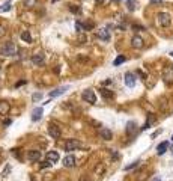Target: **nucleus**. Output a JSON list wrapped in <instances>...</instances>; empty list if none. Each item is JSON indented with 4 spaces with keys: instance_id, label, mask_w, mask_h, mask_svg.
<instances>
[{
    "instance_id": "ddd939ff",
    "label": "nucleus",
    "mask_w": 173,
    "mask_h": 181,
    "mask_svg": "<svg viewBox=\"0 0 173 181\" xmlns=\"http://www.w3.org/2000/svg\"><path fill=\"white\" fill-rule=\"evenodd\" d=\"M27 158H29L30 161H39V158H41V151H36V149L27 151Z\"/></svg>"
},
{
    "instance_id": "2f4dec72",
    "label": "nucleus",
    "mask_w": 173,
    "mask_h": 181,
    "mask_svg": "<svg viewBox=\"0 0 173 181\" xmlns=\"http://www.w3.org/2000/svg\"><path fill=\"white\" fill-rule=\"evenodd\" d=\"M75 29H77V32H81V30H83V29H81V23H75Z\"/></svg>"
},
{
    "instance_id": "4be33fe9",
    "label": "nucleus",
    "mask_w": 173,
    "mask_h": 181,
    "mask_svg": "<svg viewBox=\"0 0 173 181\" xmlns=\"http://www.w3.org/2000/svg\"><path fill=\"white\" fill-rule=\"evenodd\" d=\"M11 6H12L11 2H5V3L0 6V14H3V12H8L9 9H11Z\"/></svg>"
},
{
    "instance_id": "393cba45",
    "label": "nucleus",
    "mask_w": 173,
    "mask_h": 181,
    "mask_svg": "<svg viewBox=\"0 0 173 181\" xmlns=\"http://www.w3.org/2000/svg\"><path fill=\"white\" fill-rule=\"evenodd\" d=\"M124 62H125V57L119 56V57H116L115 60H113V65H115V67H117V65H120V64H124Z\"/></svg>"
},
{
    "instance_id": "aec40b11",
    "label": "nucleus",
    "mask_w": 173,
    "mask_h": 181,
    "mask_svg": "<svg viewBox=\"0 0 173 181\" xmlns=\"http://www.w3.org/2000/svg\"><path fill=\"white\" fill-rule=\"evenodd\" d=\"M136 127H137V125H136V122H128V124H127V133H128V135L136 133V130H137Z\"/></svg>"
},
{
    "instance_id": "bb28decb",
    "label": "nucleus",
    "mask_w": 173,
    "mask_h": 181,
    "mask_svg": "<svg viewBox=\"0 0 173 181\" xmlns=\"http://www.w3.org/2000/svg\"><path fill=\"white\" fill-rule=\"evenodd\" d=\"M104 170H105V168H104V165H98V168H96V172H95V174H96L98 177H101V174H103Z\"/></svg>"
},
{
    "instance_id": "6e6552de",
    "label": "nucleus",
    "mask_w": 173,
    "mask_h": 181,
    "mask_svg": "<svg viewBox=\"0 0 173 181\" xmlns=\"http://www.w3.org/2000/svg\"><path fill=\"white\" fill-rule=\"evenodd\" d=\"M98 135H99V137L104 139V140H112V139H113V133H112V130H108V128H99Z\"/></svg>"
},
{
    "instance_id": "6ab92c4d",
    "label": "nucleus",
    "mask_w": 173,
    "mask_h": 181,
    "mask_svg": "<svg viewBox=\"0 0 173 181\" xmlns=\"http://www.w3.org/2000/svg\"><path fill=\"white\" fill-rule=\"evenodd\" d=\"M101 95H103L105 100H112L113 98V92L110 89H101Z\"/></svg>"
},
{
    "instance_id": "b1692460",
    "label": "nucleus",
    "mask_w": 173,
    "mask_h": 181,
    "mask_svg": "<svg viewBox=\"0 0 173 181\" xmlns=\"http://www.w3.org/2000/svg\"><path fill=\"white\" fill-rule=\"evenodd\" d=\"M152 122H154V116H152V115H149V116H148V121H146V124L141 127V130H146V128H149V125L152 124Z\"/></svg>"
},
{
    "instance_id": "39448f33",
    "label": "nucleus",
    "mask_w": 173,
    "mask_h": 181,
    "mask_svg": "<svg viewBox=\"0 0 173 181\" xmlns=\"http://www.w3.org/2000/svg\"><path fill=\"white\" fill-rule=\"evenodd\" d=\"M162 79L166 83H173V65H167L162 71Z\"/></svg>"
},
{
    "instance_id": "423d86ee",
    "label": "nucleus",
    "mask_w": 173,
    "mask_h": 181,
    "mask_svg": "<svg viewBox=\"0 0 173 181\" xmlns=\"http://www.w3.org/2000/svg\"><path fill=\"white\" fill-rule=\"evenodd\" d=\"M68 89H69L68 85H65V86H59V88H56L54 90H51V92H50V97H51V98L60 97V95H63V94H65Z\"/></svg>"
},
{
    "instance_id": "0eeeda50",
    "label": "nucleus",
    "mask_w": 173,
    "mask_h": 181,
    "mask_svg": "<svg viewBox=\"0 0 173 181\" xmlns=\"http://www.w3.org/2000/svg\"><path fill=\"white\" fill-rule=\"evenodd\" d=\"M48 133H50V136H51L53 139H59V137H60V135H62L60 128H59L57 125H54V124L48 125Z\"/></svg>"
},
{
    "instance_id": "58836bf2",
    "label": "nucleus",
    "mask_w": 173,
    "mask_h": 181,
    "mask_svg": "<svg viewBox=\"0 0 173 181\" xmlns=\"http://www.w3.org/2000/svg\"><path fill=\"white\" fill-rule=\"evenodd\" d=\"M113 2H120V0H113Z\"/></svg>"
},
{
    "instance_id": "c85d7f7f",
    "label": "nucleus",
    "mask_w": 173,
    "mask_h": 181,
    "mask_svg": "<svg viewBox=\"0 0 173 181\" xmlns=\"http://www.w3.org/2000/svg\"><path fill=\"white\" fill-rule=\"evenodd\" d=\"M5 35H6V27L3 24H0V38H3Z\"/></svg>"
},
{
    "instance_id": "473e14b6",
    "label": "nucleus",
    "mask_w": 173,
    "mask_h": 181,
    "mask_svg": "<svg viewBox=\"0 0 173 181\" xmlns=\"http://www.w3.org/2000/svg\"><path fill=\"white\" fill-rule=\"evenodd\" d=\"M162 3V0H150V5H160Z\"/></svg>"
},
{
    "instance_id": "5701e85b",
    "label": "nucleus",
    "mask_w": 173,
    "mask_h": 181,
    "mask_svg": "<svg viewBox=\"0 0 173 181\" xmlns=\"http://www.w3.org/2000/svg\"><path fill=\"white\" fill-rule=\"evenodd\" d=\"M38 3V0H23V5L26 6V8H32V6H35Z\"/></svg>"
},
{
    "instance_id": "cd10ccee",
    "label": "nucleus",
    "mask_w": 173,
    "mask_h": 181,
    "mask_svg": "<svg viewBox=\"0 0 173 181\" xmlns=\"http://www.w3.org/2000/svg\"><path fill=\"white\" fill-rule=\"evenodd\" d=\"M138 163H140V161H134V163H133V165H128V166H125V170H129V169H134V168H136V166H137Z\"/></svg>"
},
{
    "instance_id": "20e7f679",
    "label": "nucleus",
    "mask_w": 173,
    "mask_h": 181,
    "mask_svg": "<svg viewBox=\"0 0 173 181\" xmlns=\"http://www.w3.org/2000/svg\"><path fill=\"white\" fill-rule=\"evenodd\" d=\"M81 98L86 103H91V104H95L96 103V95L92 89H86L83 94H81Z\"/></svg>"
},
{
    "instance_id": "72a5a7b5",
    "label": "nucleus",
    "mask_w": 173,
    "mask_h": 181,
    "mask_svg": "<svg viewBox=\"0 0 173 181\" xmlns=\"http://www.w3.org/2000/svg\"><path fill=\"white\" fill-rule=\"evenodd\" d=\"M11 124H12V121H11V119H6V121L3 122V125H5V127H8V125H11Z\"/></svg>"
},
{
    "instance_id": "dca6fc26",
    "label": "nucleus",
    "mask_w": 173,
    "mask_h": 181,
    "mask_svg": "<svg viewBox=\"0 0 173 181\" xmlns=\"http://www.w3.org/2000/svg\"><path fill=\"white\" fill-rule=\"evenodd\" d=\"M42 107H36V109H33V113H32V121L33 122H38L41 118H42Z\"/></svg>"
},
{
    "instance_id": "ea45409f",
    "label": "nucleus",
    "mask_w": 173,
    "mask_h": 181,
    "mask_svg": "<svg viewBox=\"0 0 173 181\" xmlns=\"http://www.w3.org/2000/svg\"><path fill=\"white\" fill-rule=\"evenodd\" d=\"M172 154H173V145H172Z\"/></svg>"
},
{
    "instance_id": "4468645a",
    "label": "nucleus",
    "mask_w": 173,
    "mask_h": 181,
    "mask_svg": "<svg viewBox=\"0 0 173 181\" xmlns=\"http://www.w3.org/2000/svg\"><path fill=\"white\" fill-rule=\"evenodd\" d=\"M45 158L50 161V163H57L59 161V152L57 151H48Z\"/></svg>"
},
{
    "instance_id": "2eb2a0df",
    "label": "nucleus",
    "mask_w": 173,
    "mask_h": 181,
    "mask_svg": "<svg viewBox=\"0 0 173 181\" xmlns=\"http://www.w3.org/2000/svg\"><path fill=\"white\" fill-rule=\"evenodd\" d=\"M131 45H133L134 48H141V47H143V38L138 36V35L133 36V38H131Z\"/></svg>"
},
{
    "instance_id": "a19ab883",
    "label": "nucleus",
    "mask_w": 173,
    "mask_h": 181,
    "mask_svg": "<svg viewBox=\"0 0 173 181\" xmlns=\"http://www.w3.org/2000/svg\"><path fill=\"white\" fill-rule=\"evenodd\" d=\"M172 139H173V136H172Z\"/></svg>"
},
{
    "instance_id": "e433bc0d",
    "label": "nucleus",
    "mask_w": 173,
    "mask_h": 181,
    "mask_svg": "<svg viewBox=\"0 0 173 181\" xmlns=\"http://www.w3.org/2000/svg\"><path fill=\"white\" fill-rule=\"evenodd\" d=\"M95 2H96V3H98V5H99V3H104V2H105V0H95Z\"/></svg>"
},
{
    "instance_id": "f8f14e48",
    "label": "nucleus",
    "mask_w": 173,
    "mask_h": 181,
    "mask_svg": "<svg viewBox=\"0 0 173 181\" xmlns=\"http://www.w3.org/2000/svg\"><path fill=\"white\" fill-rule=\"evenodd\" d=\"M63 166L65 168H74L75 166V157L72 154H68L66 157L63 158Z\"/></svg>"
},
{
    "instance_id": "a211bd4d",
    "label": "nucleus",
    "mask_w": 173,
    "mask_h": 181,
    "mask_svg": "<svg viewBox=\"0 0 173 181\" xmlns=\"http://www.w3.org/2000/svg\"><path fill=\"white\" fill-rule=\"evenodd\" d=\"M9 112V103L0 101V115H6Z\"/></svg>"
},
{
    "instance_id": "f704fd0d",
    "label": "nucleus",
    "mask_w": 173,
    "mask_h": 181,
    "mask_svg": "<svg viewBox=\"0 0 173 181\" xmlns=\"http://www.w3.org/2000/svg\"><path fill=\"white\" fill-rule=\"evenodd\" d=\"M71 11L72 12H78L80 9H78V8H75V6H71Z\"/></svg>"
},
{
    "instance_id": "f257e3e1",
    "label": "nucleus",
    "mask_w": 173,
    "mask_h": 181,
    "mask_svg": "<svg viewBox=\"0 0 173 181\" xmlns=\"http://www.w3.org/2000/svg\"><path fill=\"white\" fill-rule=\"evenodd\" d=\"M17 53V47L14 42H5V44L0 47V55H3V56H14Z\"/></svg>"
},
{
    "instance_id": "a878e982",
    "label": "nucleus",
    "mask_w": 173,
    "mask_h": 181,
    "mask_svg": "<svg viewBox=\"0 0 173 181\" xmlns=\"http://www.w3.org/2000/svg\"><path fill=\"white\" fill-rule=\"evenodd\" d=\"M127 5H128V9L129 11H134L136 9V2L134 0H127Z\"/></svg>"
},
{
    "instance_id": "9b49d317",
    "label": "nucleus",
    "mask_w": 173,
    "mask_h": 181,
    "mask_svg": "<svg viewBox=\"0 0 173 181\" xmlns=\"http://www.w3.org/2000/svg\"><path fill=\"white\" fill-rule=\"evenodd\" d=\"M125 85L128 88H134L136 86V76L133 73H127L125 74Z\"/></svg>"
},
{
    "instance_id": "7ed1b4c3",
    "label": "nucleus",
    "mask_w": 173,
    "mask_h": 181,
    "mask_svg": "<svg viewBox=\"0 0 173 181\" xmlns=\"http://www.w3.org/2000/svg\"><path fill=\"white\" fill-rule=\"evenodd\" d=\"M81 148V142L78 139H69L66 140V143H65V151H75V149H78Z\"/></svg>"
},
{
    "instance_id": "7c9ffc66",
    "label": "nucleus",
    "mask_w": 173,
    "mask_h": 181,
    "mask_svg": "<svg viewBox=\"0 0 173 181\" xmlns=\"http://www.w3.org/2000/svg\"><path fill=\"white\" fill-rule=\"evenodd\" d=\"M51 165H53V163H50V161H48V160H47L45 163H42V165H41V169H44V168H50V166H51Z\"/></svg>"
},
{
    "instance_id": "1a4fd4ad",
    "label": "nucleus",
    "mask_w": 173,
    "mask_h": 181,
    "mask_svg": "<svg viewBox=\"0 0 173 181\" xmlns=\"http://www.w3.org/2000/svg\"><path fill=\"white\" fill-rule=\"evenodd\" d=\"M45 62V55L44 53H36L32 56V64L33 65H42Z\"/></svg>"
},
{
    "instance_id": "c756f323",
    "label": "nucleus",
    "mask_w": 173,
    "mask_h": 181,
    "mask_svg": "<svg viewBox=\"0 0 173 181\" xmlns=\"http://www.w3.org/2000/svg\"><path fill=\"white\" fill-rule=\"evenodd\" d=\"M41 98H42V94H41V92H38V94L33 95V101H38V100H41Z\"/></svg>"
},
{
    "instance_id": "412c9836",
    "label": "nucleus",
    "mask_w": 173,
    "mask_h": 181,
    "mask_svg": "<svg viewBox=\"0 0 173 181\" xmlns=\"http://www.w3.org/2000/svg\"><path fill=\"white\" fill-rule=\"evenodd\" d=\"M21 39L23 41H26V42H32V36H30V33H29V30H24V32H21Z\"/></svg>"
},
{
    "instance_id": "4c0bfd02",
    "label": "nucleus",
    "mask_w": 173,
    "mask_h": 181,
    "mask_svg": "<svg viewBox=\"0 0 173 181\" xmlns=\"http://www.w3.org/2000/svg\"><path fill=\"white\" fill-rule=\"evenodd\" d=\"M154 181H161V180H160V178H155V180H154Z\"/></svg>"
},
{
    "instance_id": "9d476101",
    "label": "nucleus",
    "mask_w": 173,
    "mask_h": 181,
    "mask_svg": "<svg viewBox=\"0 0 173 181\" xmlns=\"http://www.w3.org/2000/svg\"><path fill=\"white\" fill-rule=\"evenodd\" d=\"M96 35H98V38L103 39V41H110V32H108L107 27H101V29L96 32Z\"/></svg>"
},
{
    "instance_id": "f3484780",
    "label": "nucleus",
    "mask_w": 173,
    "mask_h": 181,
    "mask_svg": "<svg viewBox=\"0 0 173 181\" xmlns=\"http://www.w3.org/2000/svg\"><path fill=\"white\" fill-rule=\"evenodd\" d=\"M167 149H169V142H167V140H164V142H161V143L157 147V152H158V156H162Z\"/></svg>"
},
{
    "instance_id": "c9c22d12",
    "label": "nucleus",
    "mask_w": 173,
    "mask_h": 181,
    "mask_svg": "<svg viewBox=\"0 0 173 181\" xmlns=\"http://www.w3.org/2000/svg\"><path fill=\"white\" fill-rule=\"evenodd\" d=\"M24 83H26V82H24V80H23V82H18V83H17V85H15V86H21V85H24Z\"/></svg>"
},
{
    "instance_id": "f03ea898",
    "label": "nucleus",
    "mask_w": 173,
    "mask_h": 181,
    "mask_svg": "<svg viewBox=\"0 0 173 181\" xmlns=\"http://www.w3.org/2000/svg\"><path fill=\"white\" fill-rule=\"evenodd\" d=\"M157 21H158V24H160L161 27L170 26V21H172L170 14H169V12H160V14L157 15Z\"/></svg>"
}]
</instances>
